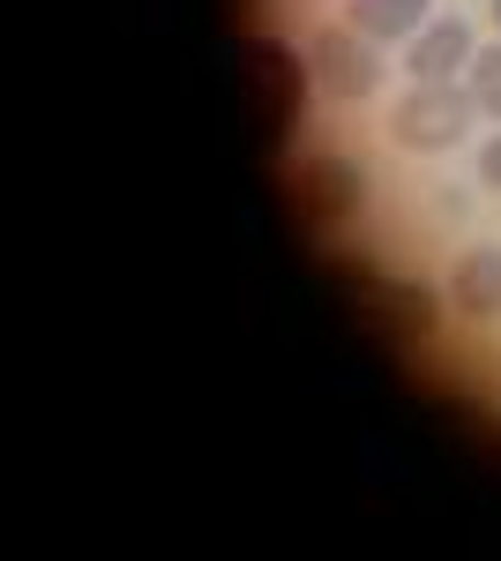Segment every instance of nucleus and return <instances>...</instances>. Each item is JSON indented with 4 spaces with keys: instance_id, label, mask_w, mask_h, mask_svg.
Returning a JSON list of instances; mask_svg holds the SVG:
<instances>
[{
    "instance_id": "20e7f679",
    "label": "nucleus",
    "mask_w": 501,
    "mask_h": 561,
    "mask_svg": "<svg viewBox=\"0 0 501 561\" xmlns=\"http://www.w3.org/2000/svg\"><path fill=\"white\" fill-rule=\"evenodd\" d=\"M293 203L307 225H344V217L360 210V173H352V158H307L293 180Z\"/></svg>"
},
{
    "instance_id": "f257e3e1",
    "label": "nucleus",
    "mask_w": 501,
    "mask_h": 561,
    "mask_svg": "<svg viewBox=\"0 0 501 561\" xmlns=\"http://www.w3.org/2000/svg\"><path fill=\"white\" fill-rule=\"evenodd\" d=\"M471 121H479V105H471L464 83H412L397 98V113H389V135H397V150L434 158V150H457L471 135Z\"/></svg>"
},
{
    "instance_id": "f03ea898",
    "label": "nucleus",
    "mask_w": 501,
    "mask_h": 561,
    "mask_svg": "<svg viewBox=\"0 0 501 561\" xmlns=\"http://www.w3.org/2000/svg\"><path fill=\"white\" fill-rule=\"evenodd\" d=\"M307 83L322 90V98H337V105L375 98V83H382L375 38H360L352 23H322V31L307 38Z\"/></svg>"
},
{
    "instance_id": "6e6552de",
    "label": "nucleus",
    "mask_w": 501,
    "mask_h": 561,
    "mask_svg": "<svg viewBox=\"0 0 501 561\" xmlns=\"http://www.w3.org/2000/svg\"><path fill=\"white\" fill-rule=\"evenodd\" d=\"M464 90H471L479 121H501V45H487V53H471V68H464Z\"/></svg>"
},
{
    "instance_id": "9d476101",
    "label": "nucleus",
    "mask_w": 501,
    "mask_h": 561,
    "mask_svg": "<svg viewBox=\"0 0 501 561\" xmlns=\"http://www.w3.org/2000/svg\"><path fill=\"white\" fill-rule=\"evenodd\" d=\"M487 15H494V31H501V0H487Z\"/></svg>"
},
{
    "instance_id": "1a4fd4ad",
    "label": "nucleus",
    "mask_w": 501,
    "mask_h": 561,
    "mask_svg": "<svg viewBox=\"0 0 501 561\" xmlns=\"http://www.w3.org/2000/svg\"><path fill=\"white\" fill-rule=\"evenodd\" d=\"M479 180H487V187H494V195H501V135H494V142H487V150H479Z\"/></svg>"
},
{
    "instance_id": "39448f33",
    "label": "nucleus",
    "mask_w": 501,
    "mask_h": 561,
    "mask_svg": "<svg viewBox=\"0 0 501 561\" xmlns=\"http://www.w3.org/2000/svg\"><path fill=\"white\" fill-rule=\"evenodd\" d=\"M471 23H426L412 38V53H405V68H412V83H464V68H471Z\"/></svg>"
},
{
    "instance_id": "423d86ee",
    "label": "nucleus",
    "mask_w": 501,
    "mask_h": 561,
    "mask_svg": "<svg viewBox=\"0 0 501 561\" xmlns=\"http://www.w3.org/2000/svg\"><path fill=\"white\" fill-rule=\"evenodd\" d=\"M449 307H457L464 322H494L501 314V248H471L449 270Z\"/></svg>"
},
{
    "instance_id": "7ed1b4c3",
    "label": "nucleus",
    "mask_w": 501,
    "mask_h": 561,
    "mask_svg": "<svg viewBox=\"0 0 501 561\" xmlns=\"http://www.w3.org/2000/svg\"><path fill=\"white\" fill-rule=\"evenodd\" d=\"M248 76H254L262 128L285 142V135H293V121H299V76H307V60H293L277 38H254V45H248Z\"/></svg>"
},
{
    "instance_id": "0eeeda50",
    "label": "nucleus",
    "mask_w": 501,
    "mask_h": 561,
    "mask_svg": "<svg viewBox=\"0 0 501 561\" xmlns=\"http://www.w3.org/2000/svg\"><path fill=\"white\" fill-rule=\"evenodd\" d=\"M352 31L375 38V45L419 38L426 31V0H352Z\"/></svg>"
}]
</instances>
